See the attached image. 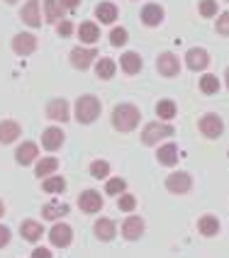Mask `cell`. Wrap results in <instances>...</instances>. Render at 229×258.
Here are the masks:
<instances>
[{
	"instance_id": "obj_1",
	"label": "cell",
	"mask_w": 229,
	"mask_h": 258,
	"mask_svg": "<svg viewBox=\"0 0 229 258\" xmlns=\"http://www.w3.org/2000/svg\"><path fill=\"white\" fill-rule=\"evenodd\" d=\"M139 119H142V112L132 102H122V105H117L112 110V124L120 132H132V129L139 124Z\"/></svg>"
},
{
	"instance_id": "obj_2",
	"label": "cell",
	"mask_w": 229,
	"mask_h": 258,
	"mask_svg": "<svg viewBox=\"0 0 229 258\" xmlns=\"http://www.w3.org/2000/svg\"><path fill=\"white\" fill-rule=\"evenodd\" d=\"M100 117V100L95 95H81L76 100V119L81 124H93Z\"/></svg>"
},
{
	"instance_id": "obj_3",
	"label": "cell",
	"mask_w": 229,
	"mask_h": 258,
	"mask_svg": "<svg viewBox=\"0 0 229 258\" xmlns=\"http://www.w3.org/2000/svg\"><path fill=\"white\" fill-rule=\"evenodd\" d=\"M173 132H176V129H173L171 124L149 122V124L144 127V132H142V142L146 144V146H154V144H158L161 139H168V137H173Z\"/></svg>"
},
{
	"instance_id": "obj_4",
	"label": "cell",
	"mask_w": 229,
	"mask_h": 258,
	"mask_svg": "<svg viewBox=\"0 0 229 258\" xmlns=\"http://www.w3.org/2000/svg\"><path fill=\"white\" fill-rule=\"evenodd\" d=\"M198 129H200L207 139H219V137H222V132H224V122H222L217 115H212V112H210V115L200 117Z\"/></svg>"
},
{
	"instance_id": "obj_5",
	"label": "cell",
	"mask_w": 229,
	"mask_h": 258,
	"mask_svg": "<svg viewBox=\"0 0 229 258\" xmlns=\"http://www.w3.org/2000/svg\"><path fill=\"white\" fill-rule=\"evenodd\" d=\"M95 58H98V49H88V46H76V49H71V66L78 69V71H86Z\"/></svg>"
},
{
	"instance_id": "obj_6",
	"label": "cell",
	"mask_w": 229,
	"mask_h": 258,
	"mask_svg": "<svg viewBox=\"0 0 229 258\" xmlns=\"http://www.w3.org/2000/svg\"><path fill=\"white\" fill-rule=\"evenodd\" d=\"M156 71L161 76H166V78H173V76H178V71H181V61H178V56L173 51H163L156 58Z\"/></svg>"
},
{
	"instance_id": "obj_7",
	"label": "cell",
	"mask_w": 229,
	"mask_h": 258,
	"mask_svg": "<svg viewBox=\"0 0 229 258\" xmlns=\"http://www.w3.org/2000/svg\"><path fill=\"white\" fill-rule=\"evenodd\" d=\"M166 187L171 190L173 195H183V192H188V190L193 187V178H190L186 171L171 173V175L166 178Z\"/></svg>"
},
{
	"instance_id": "obj_8",
	"label": "cell",
	"mask_w": 229,
	"mask_h": 258,
	"mask_svg": "<svg viewBox=\"0 0 229 258\" xmlns=\"http://www.w3.org/2000/svg\"><path fill=\"white\" fill-rule=\"evenodd\" d=\"M13 51L20 56H29L32 51H37V37L29 32H20L13 39Z\"/></svg>"
},
{
	"instance_id": "obj_9",
	"label": "cell",
	"mask_w": 229,
	"mask_h": 258,
	"mask_svg": "<svg viewBox=\"0 0 229 258\" xmlns=\"http://www.w3.org/2000/svg\"><path fill=\"white\" fill-rule=\"evenodd\" d=\"M78 205H81L83 212L95 215V212H100L102 210V195L100 192H95V190H83V192L78 195Z\"/></svg>"
},
{
	"instance_id": "obj_10",
	"label": "cell",
	"mask_w": 229,
	"mask_h": 258,
	"mask_svg": "<svg viewBox=\"0 0 229 258\" xmlns=\"http://www.w3.org/2000/svg\"><path fill=\"white\" fill-rule=\"evenodd\" d=\"M46 117L49 119H54V122H69V102L64 100V98H54V100L46 105Z\"/></svg>"
},
{
	"instance_id": "obj_11",
	"label": "cell",
	"mask_w": 229,
	"mask_h": 258,
	"mask_svg": "<svg viewBox=\"0 0 229 258\" xmlns=\"http://www.w3.org/2000/svg\"><path fill=\"white\" fill-rule=\"evenodd\" d=\"M122 236L127 241H137L144 236V219L142 217H127L122 222Z\"/></svg>"
},
{
	"instance_id": "obj_12",
	"label": "cell",
	"mask_w": 229,
	"mask_h": 258,
	"mask_svg": "<svg viewBox=\"0 0 229 258\" xmlns=\"http://www.w3.org/2000/svg\"><path fill=\"white\" fill-rule=\"evenodd\" d=\"M49 239H51V244L59 246V248H64V246H71L73 241V231L69 224H54L51 227V231H49Z\"/></svg>"
},
{
	"instance_id": "obj_13",
	"label": "cell",
	"mask_w": 229,
	"mask_h": 258,
	"mask_svg": "<svg viewBox=\"0 0 229 258\" xmlns=\"http://www.w3.org/2000/svg\"><path fill=\"white\" fill-rule=\"evenodd\" d=\"M142 22L146 27H158L163 22V8L158 3H146L142 8Z\"/></svg>"
},
{
	"instance_id": "obj_14",
	"label": "cell",
	"mask_w": 229,
	"mask_h": 258,
	"mask_svg": "<svg viewBox=\"0 0 229 258\" xmlns=\"http://www.w3.org/2000/svg\"><path fill=\"white\" fill-rule=\"evenodd\" d=\"M20 17H22V22L25 25H29V27H42V13H39V0H27V5L22 8V13H20Z\"/></svg>"
},
{
	"instance_id": "obj_15",
	"label": "cell",
	"mask_w": 229,
	"mask_h": 258,
	"mask_svg": "<svg viewBox=\"0 0 229 258\" xmlns=\"http://www.w3.org/2000/svg\"><path fill=\"white\" fill-rule=\"evenodd\" d=\"M186 63H188V69L190 71H205L207 69V63H210V56H207V51L205 49H190L188 51V56H186Z\"/></svg>"
},
{
	"instance_id": "obj_16",
	"label": "cell",
	"mask_w": 229,
	"mask_h": 258,
	"mask_svg": "<svg viewBox=\"0 0 229 258\" xmlns=\"http://www.w3.org/2000/svg\"><path fill=\"white\" fill-rule=\"evenodd\" d=\"M39 154V149H37V144L34 142H25L17 146V151H15V161L20 163V166H29L34 158Z\"/></svg>"
},
{
	"instance_id": "obj_17",
	"label": "cell",
	"mask_w": 229,
	"mask_h": 258,
	"mask_svg": "<svg viewBox=\"0 0 229 258\" xmlns=\"http://www.w3.org/2000/svg\"><path fill=\"white\" fill-rule=\"evenodd\" d=\"M42 231H44V227L39 222H34V219H25V222L20 224V236H22L25 241H32V244L42 239Z\"/></svg>"
},
{
	"instance_id": "obj_18",
	"label": "cell",
	"mask_w": 229,
	"mask_h": 258,
	"mask_svg": "<svg viewBox=\"0 0 229 258\" xmlns=\"http://www.w3.org/2000/svg\"><path fill=\"white\" fill-rule=\"evenodd\" d=\"M93 231H95V236H98L100 241H112L115 234H117V227H115L112 219L102 217V219H98V222L93 224Z\"/></svg>"
},
{
	"instance_id": "obj_19",
	"label": "cell",
	"mask_w": 229,
	"mask_h": 258,
	"mask_svg": "<svg viewBox=\"0 0 229 258\" xmlns=\"http://www.w3.org/2000/svg\"><path fill=\"white\" fill-rule=\"evenodd\" d=\"M61 144H64V132H61V129H59V127L44 129L42 146L46 149V151H56V149H61Z\"/></svg>"
},
{
	"instance_id": "obj_20",
	"label": "cell",
	"mask_w": 229,
	"mask_h": 258,
	"mask_svg": "<svg viewBox=\"0 0 229 258\" xmlns=\"http://www.w3.org/2000/svg\"><path fill=\"white\" fill-rule=\"evenodd\" d=\"M20 134H22V127H20L15 119L0 122V144H13Z\"/></svg>"
},
{
	"instance_id": "obj_21",
	"label": "cell",
	"mask_w": 229,
	"mask_h": 258,
	"mask_svg": "<svg viewBox=\"0 0 229 258\" xmlns=\"http://www.w3.org/2000/svg\"><path fill=\"white\" fill-rule=\"evenodd\" d=\"M117 5L115 3H98L95 5V17L100 20V25H112L117 20Z\"/></svg>"
},
{
	"instance_id": "obj_22",
	"label": "cell",
	"mask_w": 229,
	"mask_h": 258,
	"mask_svg": "<svg viewBox=\"0 0 229 258\" xmlns=\"http://www.w3.org/2000/svg\"><path fill=\"white\" fill-rule=\"evenodd\" d=\"M78 39L83 44H95L100 39V27L95 22H81L78 27Z\"/></svg>"
},
{
	"instance_id": "obj_23",
	"label": "cell",
	"mask_w": 229,
	"mask_h": 258,
	"mask_svg": "<svg viewBox=\"0 0 229 258\" xmlns=\"http://www.w3.org/2000/svg\"><path fill=\"white\" fill-rule=\"evenodd\" d=\"M156 156H158V163L176 166V163H178V146H176V144H163V146H158Z\"/></svg>"
},
{
	"instance_id": "obj_24",
	"label": "cell",
	"mask_w": 229,
	"mask_h": 258,
	"mask_svg": "<svg viewBox=\"0 0 229 258\" xmlns=\"http://www.w3.org/2000/svg\"><path fill=\"white\" fill-rule=\"evenodd\" d=\"M69 205H56V202H49V205H44L42 207V217L46 219V222H56V219H61V217L69 215Z\"/></svg>"
},
{
	"instance_id": "obj_25",
	"label": "cell",
	"mask_w": 229,
	"mask_h": 258,
	"mask_svg": "<svg viewBox=\"0 0 229 258\" xmlns=\"http://www.w3.org/2000/svg\"><path fill=\"white\" fill-rule=\"evenodd\" d=\"M120 63H122L125 73H129V76L142 71V58H139V54H134V51H125L122 58H120Z\"/></svg>"
},
{
	"instance_id": "obj_26",
	"label": "cell",
	"mask_w": 229,
	"mask_h": 258,
	"mask_svg": "<svg viewBox=\"0 0 229 258\" xmlns=\"http://www.w3.org/2000/svg\"><path fill=\"white\" fill-rule=\"evenodd\" d=\"M198 231H200L202 236H217V231H219V219L212 217V215L200 217V222H198Z\"/></svg>"
},
{
	"instance_id": "obj_27",
	"label": "cell",
	"mask_w": 229,
	"mask_h": 258,
	"mask_svg": "<svg viewBox=\"0 0 229 258\" xmlns=\"http://www.w3.org/2000/svg\"><path fill=\"white\" fill-rule=\"evenodd\" d=\"M44 17L46 22H61L64 17V8L59 0H44Z\"/></svg>"
},
{
	"instance_id": "obj_28",
	"label": "cell",
	"mask_w": 229,
	"mask_h": 258,
	"mask_svg": "<svg viewBox=\"0 0 229 258\" xmlns=\"http://www.w3.org/2000/svg\"><path fill=\"white\" fill-rule=\"evenodd\" d=\"M56 168H59V161L54 156H49V158H42V161L37 163L34 173H37V178H49V175H54Z\"/></svg>"
},
{
	"instance_id": "obj_29",
	"label": "cell",
	"mask_w": 229,
	"mask_h": 258,
	"mask_svg": "<svg viewBox=\"0 0 229 258\" xmlns=\"http://www.w3.org/2000/svg\"><path fill=\"white\" fill-rule=\"evenodd\" d=\"M115 61L112 58H98V63H95V76L102 78V81H110L115 76Z\"/></svg>"
},
{
	"instance_id": "obj_30",
	"label": "cell",
	"mask_w": 229,
	"mask_h": 258,
	"mask_svg": "<svg viewBox=\"0 0 229 258\" xmlns=\"http://www.w3.org/2000/svg\"><path fill=\"white\" fill-rule=\"evenodd\" d=\"M156 115L161 117V119H173V117L178 115V107H176L173 100H158L156 102Z\"/></svg>"
},
{
	"instance_id": "obj_31",
	"label": "cell",
	"mask_w": 229,
	"mask_h": 258,
	"mask_svg": "<svg viewBox=\"0 0 229 258\" xmlns=\"http://www.w3.org/2000/svg\"><path fill=\"white\" fill-rule=\"evenodd\" d=\"M42 190L44 192H64L66 190V180L61 175H49V178H44Z\"/></svg>"
},
{
	"instance_id": "obj_32",
	"label": "cell",
	"mask_w": 229,
	"mask_h": 258,
	"mask_svg": "<svg viewBox=\"0 0 229 258\" xmlns=\"http://www.w3.org/2000/svg\"><path fill=\"white\" fill-rule=\"evenodd\" d=\"M200 90L205 93V95H215L217 90H219V81H217V76L205 73V76L200 78Z\"/></svg>"
},
{
	"instance_id": "obj_33",
	"label": "cell",
	"mask_w": 229,
	"mask_h": 258,
	"mask_svg": "<svg viewBox=\"0 0 229 258\" xmlns=\"http://www.w3.org/2000/svg\"><path fill=\"white\" fill-rule=\"evenodd\" d=\"M90 175L93 178H107L110 175V163L107 161H93L90 163Z\"/></svg>"
},
{
	"instance_id": "obj_34",
	"label": "cell",
	"mask_w": 229,
	"mask_h": 258,
	"mask_svg": "<svg viewBox=\"0 0 229 258\" xmlns=\"http://www.w3.org/2000/svg\"><path fill=\"white\" fill-rule=\"evenodd\" d=\"M127 39H129V34L125 27H115L112 32H110V44H112V46H125Z\"/></svg>"
},
{
	"instance_id": "obj_35",
	"label": "cell",
	"mask_w": 229,
	"mask_h": 258,
	"mask_svg": "<svg viewBox=\"0 0 229 258\" xmlns=\"http://www.w3.org/2000/svg\"><path fill=\"white\" fill-rule=\"evenodd\" d=\"M125 187H127V183H125L122 178H110L107 185H105V192H107V195H122Z\"/></svg>"
},
{
	"instance_id": "obj_36",
	"label": "cell",
	"mask_w": 229,
	"mask_h": 258,
	"mask_svg": "<svg viewBox=\"0 0 229 258\" xmlns=\"http://www.w3.org/2000/svg\"><path fill=\"white\" fill-rule=\"evenodd\" d=\"M117 207H120L122 212H132V210L137 207V198H134V195H120V198H117Z\"/></svg>"
},
{
	"instance_id": "obj_37",
	"label": "cell",
	"mask_w": 229,
	"mask_h": 258,
	"mask_svg": "<svg viewBox=\"0 0 229 258\" xmlns=\"http://www.w3.org/2000/svg\"><path fill=\"white\" fill-rule=\"evenodd\" d=\"M198 13H200L202 17H215L217 15V3L215 0H202L200 8H198Z\"/></svg>"
},
{
	"instance_id": "obj_38",
	"label": "cell",
	"mask_w": 229,
	"mask_h": 258,
	"mask_svg": "<svg viewBox=\"0 0 229 258\" xmlns=\"http://www.w3.org/2000/svg\"><path fill=\"white\" fill-rule=\"evenodd\" d=\"M217 32H219L222 37H229V10L217 17Z\"/></svg>"
},
{
	"instance_id": "obj_39",
	"label": "cell",
	"mask_w": 229,
	"mask_h": 258,
	"mask_svg": "<svg viewBox=\"0 0 229 258\" xmlns=\"http://www.w3.org/2000/svg\"><path fill=\"white\" fill-rule=\"evenodd\" d=\"M56 34H59V37H71V34H73V25L69 22V20H61V22H56Z\"/></svg>"
},
{
	"instance_id": "obj_40",
	"label": "cell",
	"mask_w": 229,
	"mask_h": 258,
	"mask_svg": "<svg viewBox=\"0 0 229 258\" xmlns=\"http://www.w3.org/2000/svg\"><path fill=\"white\" fill-rule=\"evenodd\" d=\"M8 244H10V229L0 224V248H5Z\"/></svg>"
},
{
	"instance_id": "obj_41",
	"label": "cell",
	"mask_w": 229,
	"mask_h": 258,
	"mask_svg": "<svg viewBox=\"0 0 229 258\" xmlns=\"http://www.w3.org/2000/svg\"><path fill=\"white\" fill-rule=\"evenodd\" d=\"M32 258H51V251L39 246V248H34V251H32Z\"/></svg>"
},
{
	"instance_id": "obj_42",
	"label": "cell",
	"mask_w": 229,
	"mask_h": 258,
	"mask_svg": "<svg viewBox=\"0 0 229 258\" xmlns=\"http://www.w3.org/2000/svg\"><path fill=\"white\" fill-rule=\"evenodd\" d=\"M59 3H61L64 10H76V8L81 5V0H59Z\"/></svg>"
},
{
	"instance_id": "obj_43",
	"label": "cell",
	"mask_w": 229,
	"mask_h": 258,
	"mask_svg": "<svg viewBox=\"0 0 229 258\" xmlns=\"http://www.w3.org/2000/svg\"><path fill=\"white\" fill-rule=\"evenodd\" d=\"M3 215H5V202L0 200V217H3Z\"/></svg>"
},
{
	"instance_id": "obj_44",
	"label": "cell",
	"mask_w": 229,
	"mask_h": 258,
	"mask_svg": "<svg viewBox=\"0 0 229 258\" xmlns=\"http://www.w3.org/2000/svg\"><path fill=\"white\" fill-rule=\"evenodd\" d=\"M227 88H229V69H227Z\"/></svg>"
},
{
	"instance_id": "obj_45",
	"label": "cell",
	"mask_w": 229,
	"mask_h": 258,
	"mask_svg": "<svg viewBox=\"0 0 229 258\" xmlns=\"http://www.w3.org/2000/svg\"><path fill=\"white\" fill-rule=\"evenodd\" d=\"M5 3H17V0H5Z\"/></svg>"
}]
</instances>
